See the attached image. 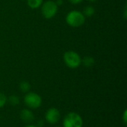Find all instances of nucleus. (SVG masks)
<instances>
[{
  "mask_svg": "<svg viewBox=\"0 0 127 127\" xmlns=\"http://www.w3.org/2000/svg\"><path fill=\"white\" fill-rule=\"evenodd\" d=\"M65 22L68 25L72 28H79L84 25L86 22V16L83 12L73 10L67 13L65 16Z\"/></svg>",
  "mask_w": 127,
  "mask_h": 127,
  "instance_id": "nucleus-1",
  "label": "nucleus"
},
{
  "mask_svg": "<svg viewBox=\"0 0 127 127\" xmlns=\"http://www.w3.org/2000/svg\"><path fill=\"white\" fill-rule=\"evenodd\" d=\"M23 101L28 109H36L39 108L42 103V97L33 92H28L25 93Z\"/></svg>",
  "mask_w": 127,
  "mask_h": 127,
  "instance_id": "nucleus-2",
  "label": "nucleus"
},
{
  "mask_svg": "<svg viewBox=\"0 0 127 127\" xmlns=\"http://www.w3.org/2000/svg\"><path fill=\"white\" fill-rule=\"evenodd\" d=\"M63 60L67 67L71 69H75L80 66L82 58L76 51H68L65 52L63 55Z\"/></svg>",
  "mask_w": 127,
  "mask_h": 127,
  "instance_id": "nucleus-3",
  "label": "nucleus"
},
{
  "mask_svg": "<svg viewBox=\"0 0 127 127\" xmlns=\"http://www.w3.org/2000/svg\"><path fill=\"white\" fill-rule=\"evenodd\" d=\"M58 7L59 6L54 1L48 0L45 1L41 5V13L42 16L46 19H52L57 13Z\"/></svg>",
  "mask_w": 127,
  "mask_h": 127,
  "instance_id": "nucleus-4",
  "label": "nucleus"
},
{
  "mask_svg": "<svg viewBox=\"0 0 127 127\" xmlns=\"http://www.w3.org/2000/svg\"><path fill=\"white\" fill-rule=\"evenodd\" d=\"M83 120L77 112H69L63 118V127H83Z\"/></svg>",
  "mask_w": 127,
  "mask_h": 127,
  "instance_id": "nucleus-5",
  "label": "nucleus"
},
{
  "mask_svg": "<svg viewBox=\"0 0 127 127\" xmlns=\"http://www.w3.org/2000/svg\"><path fill=\"white\" fill-rule=\"evenodd\" d=\"M61 119V113L58 109L51 107L48 109L45 114V120L48 124H56Z\"/></svg>",
  "mask_w": 127,
  "mask_h": 127,
  "instance_id": "nucleus-6",
  "label": "nucleus"
},
{
  "mask_svg": "<svg viewBox=\"0 0 127 127\" xmlns=\"http://www.w3.org/2000/svg\"><path fill=\"white\" fill-rule=\"evenodd\" d=\"M19 117L24 123L28 124H31L35 119L34 114L30 109H23L19 113Z\"/></svg>",
  "mask_w": 127,
  "mask_h": 127,
  "instance_id": "nucleus-7",
  "label": "nucleus"
},
{
  "mask_svg": "<svg viewBox=\"0 0 127 127\" xmlns=\"http://www.w3.org/2000/svg\"><path fill=\"white\" fill-rule=\"evenodd\" d=\"M81 64H83L85 67L86 68H90L94 65L95 64V60L93 57L90 56H86L83 59H82Z\"/></svg>",
  "mask_w": 127,
  "mask_h": 127,
  "instance_id": "nucleus-8",
  "label": "nucleus"
},
{
  "mask_svg": "<svg viewBox=\"0 0 127 127\" xmlns=\"http://www.w3.org/2000/svg\"><path fill=\"white\" fill-rule=\"evenodd\" d=\"M28 5L31 9H37L43 3V0H28L27 1Z\"/></svg>",
  "mask_w": 127,
  "mask_h": 127,
  "instance_id": "nucleus-9",
  "label": "nucleus"
},
{
  "mask_svg": "<svg viewBox=\"0 0 127 127\" xmlns=\"http://www.w3.org/2000/svg\"><path fill=\"white\" fill-rule=\"evenodd\" d=\"M7 102L10 103V105H11L13 106H18L19 104L20 98L18 95H10L7 98Z\"/></svg>",
  "mask_w": 127,
  "mask_h": 127,
  "instance_id": "nucleus-10",
  "label": "nucleus"
},
{
  "mask_svg": "<svg viewBox=\"0 0 127 127\" xmlns=\"http://www.w3.org/2000/svg\"><path fill=\"white\" fill-rule=\"evenodd\" d=\"M95 10L94 7H92L91 5H88L87 7H86L83 12V13L84 14V16L86 17H91L95 14Z\"/></svg>",
  "mask_w": 127,
  "mask_h": 127,
  "instance_id": "nucleus-11",
  "label": "nucleus"
},
{
  "mask_svg": "<svg viewBox=\"0 0 127 127\" xmlns=\"http://www.w3.org/2000/svg\"><path fill=\"white\" fill-rule=\"evenodd\" d=\"M19 89L23 93H27V92H30L31 84L27 81H22L19 83Z\"/></svg>",
  "mask_w": 127,
  "mask_h": 127,
  "instance_id": "nucleus-12",
  "label": "nucleus"
},
{
  "mask_svg": "<svg viewBox=\"0 0 127 127\" xmlns=\"http://www.w3.org/2000/svg\"><path fill=\"white\" fill-rule=\"evenodd\" d=\"M7 102V96L4 93L0 92V109L2 108V107H4L6 105Z\"/></svg>",
  "mask_w": 127,
  "mask_h": 127,
  "instance_id": "nucleus-13",
  "label": "nucleus"
},
{
  "mask_svg": "<svg viewBox=\"0 0 127 127\" xmlns=\"http://www.w3.org/2000/svg\"><path fill=\"white\" fill-rule=\"evenodd\" d=\"M122 121L124 122V124L125 125H127V110L125 109L124 113H123V115H122Z\"/></svg>",
  "mask_w": 127,
  "mask_h": 127,
  "instance_id": "nucleus-14",
  "label": "nucleus"
},
{
  "mask_svg": "<svg viewBox=\"0 0 127 127\" xmlns=\"http://www.w3.org/2000/svg\"><path fill=\"white\" fill-rule=\"evenodd\" d=\"M83 0H69V1L73 4H78L80 3H81Z\"/></svg>",
  "mask_w": 127,
  "mask_h": 127,
  "instance_id": "nucleus-15",
  "label": "nucleus"
},
{
  "mask_svg": "<svg viewBox=\"0 0 127 127\" xmlns=\"http://www.w3.org/2000/svg\"><path fill=\"white\" fill-rule=\"evenodd\" d=\"M25 127H37V126H35V125H33V124H28V125L25 126Z\"/></svg>",
  "mask_w": 127,
  "mask_h": 127,
  "instance_id": "nucleus-16",
  "label": "nucleus"
},
{
  "mask_svg": "<svg viewBox=\"0 0 127 127\" xmlns=\"http://www.w3.org/2000/svg\"><path fill=\"white\" fill-rule=\"evenodd\" d=\"M89 1H90V2H95V1H96L97 0H88Z\"/></svg>",
  "mask_w": 127,
  "mask_h": 127,
  "instance_id": "nucleus-17",
  "label": "nucleus"
},
{
  "mask_svg": "<svg viewBox=\"0 0 127 127\" xmlns=\"http://www.w3.org/2000/svg\"></svg>",
  "mask_w": 127,
  "mask_h": 127,
  "instance_id": "nucleus-18",
  "label": "nucleus"
}]
</instances>
